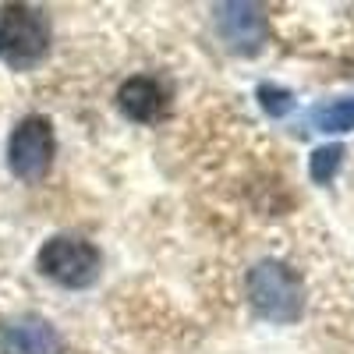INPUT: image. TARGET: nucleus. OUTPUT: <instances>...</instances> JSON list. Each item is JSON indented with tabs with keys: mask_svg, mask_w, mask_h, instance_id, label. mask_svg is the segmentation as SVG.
Wrapping results in <instances>:
<instances>
[{
	"mask_svg": "<svg viewBox=\"0 0 354 354\" xmlns=\"http://www.w3.org/2000/svg\"><path fill=\"white\" fill-rule=\"evenodd\" d=\"M312 124L326 135H340L354 128V96L347 100H333V103H322L312 110Z\"/></svg>",
	"mask_w": 354,
	"mask_h": 354,
	"instance_id": "6e6552de",
	"label": "nucleus"
},
{
	"mask_svg": "<svg viewBox=\"0 0 354 354\" xmlns=\"http://www.w3.org/2000/svg\"><path fill=\"white\" fill-rule=\"evenodd\" d=\"M117 106H121V113L131 117V121L149 124V121H156V117L163 113L167 93H163V85L156 78L135 75V78H128L121 85V93H117Z\"/></svg>",
	"mask_w": 354,
	"mask_h": 354,
	"instance_id": "423d86ee",
	"label": "nucleus"
},
{
	"mask_svg": "<svg viewBox=\"0 0 354 354\" xmlns=\"http://www.w3.org/2000/svg\"><path fill=\"white\" fill-rule=\"evenodd\" d=\"M39 273L61 287H88L100 273V252L78 238H50L36 255Z\"/></svg>",
	"mask_w": 354,
	"mask_h": 354,
	"instance_id": "20e7f679",
	"label": "nucleus"
},
{
	"mask_svg": "<svg viewBox=\"0 0 354 354\" xmlns=\"http://www.w3.org/2000/svg\"><path fill=\"white\" fill-rule=\"evenodd\" d=\"M8 354H61V337L46 319H21L4 330Z\"/></svg>",
	"mask_w": 354,
	"mask_h": 354,
	"instance_id": "0eeeda50",
	"label": "nucleus"
},
{
	"mask_svg": "<svg viewBox=\"0 0 354 354\" xmlns=\"http://www.w3.org/2000/svg\"><path fill=\"white\" fill-rule=\"evenodd\" d=\"M340 160H344V145H322V149H315L312 160H308L312 181H315V185H330L333 174H337V167H340Z\"/></svg>",
	"mask_w": 354,
	"mask_h": 354,
	"instance_id": "1a4fd4ad",
	"label": "nucleus"
},
{
	"mask_svg": "<svg viewBox=\"0 0 354 354\" xmlns=\"http://www.w3.org/2000/svg\"><path fill=\"white\" fill-rule=\"evenodd\" d=\"M248 301L252 308L270 322H294L305 308V287L301 277L283 262H259L248 273Z\"/></svg>",
	"mask_w": 354,
	"mask_h": 354,
	"instance_id": "f03ea898",
	"label": "nucleus"
},
{
	"mask_svg": "<svg viewBox=\"0 0 354 354\" xmlns=\"http://www.w3.org/2000/svg\"><path fill=\"white\" fill-rule=\"evenodd\" d=\"M259 100H262V106H266L270 117H283L294 106L290 93H287V88H277V85H259Z\"/></svg>",
	"mask_w": 354,
	"mask_h": 354,
	"instance_id": "9d476101",
	"label": "nucleus"
},
{
	"mask_svg": "<svg viewBox=\"0 0 354 354\" xmlns=\"http://www.w3.org/2000/svg\"><path fill=\"white\" fill-rule=\"evenodd\" d=\"M53 153H57V138H53V124L46 117L32 113L18 121V128L11 131V142H8V167L18 181H28L36 185L50 174L53 167Z\"/></svg>",
	"mask_w": 354,
	"mask_h": 354,
	"instance_id": "7ed1b4c3",
	"label": "nucleus"
},
{
	"mask_svg": "<svg viewBox=\"0 0 354 354\" xmlns=\"http://www.w3.org/2000/svg\"><path fill=\"white\" fill-rule=\"evenodd\" d=\"M216 28L227 46L238 53H255L266 39V18L255 4H220L216 8Z\"/></svg>",
	"mask_w": 354,
	"mask_h": 354,
	"instance_id": "39448f33",
	"label": "nucleus"
},
{
	"mask_svg": "<svg viewBox=\"0 0 354 354\" xmlns=\"http://www.w3.org/2000/svg\"><path fill=\"white\" fill-rule=\"evenodd\" d=\"M50 50V15L32 4L0 8V61L15 71L36 68Z\"/></svg>",
	"mask_w": 354,
	"mask_h": 354,
	"instance_id": "f257e3e1",
	"label": "nucleus"
}]
</instances>
